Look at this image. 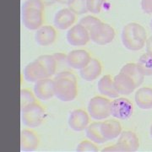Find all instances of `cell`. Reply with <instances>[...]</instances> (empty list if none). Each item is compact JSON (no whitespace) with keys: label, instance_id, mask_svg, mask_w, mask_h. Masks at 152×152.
<instances>
[{"label":"cell","instance_id":"d6a6232c","mask_svg":"<svg viewBox=\"0 0 152 152\" xmlns=\"http://www.w3.org/2000/svg\"><path fill=\"white\" fill-rule=\"evenodd\" d=\"M145 48H146V53L152 56V36L147 38L146 43H145Z\"/></svg>","mask_w":152,"mask_h":152},{"label":"cell","instance_id":"5b68a950","mask_svg":"<svg viewBox=\"0 0 152 152\" xmlns=\"http://www.w3.org/2000/svg\"><path fill=\"white\" fill-rule=\"evenodd\" d=\"M89 33L91 40L100 46L111 43L115 37V31L113 28L108 24L102 21L95 26Z\"/></svg>","mask_w":152,"mask_h":152},{"label":"cell","instance_id":"ba28073f","mask_svg":"<svg viewBox=\"0 0 152 152\" xmlns=\"http://www.w3.org/2000/svg\"><path fill=\"white\" fill-rule=\"evenodd\" d=\"M90 40V33L80 24L71 26L67 32V41L71 46H85L89 42Z\"/></svg>","mask_w":152,"mask_h":152},{"label":"cell","instance_id":"8d00e7d4","mask_svg":"<svg viewBox=\"0 0 152 152\" xmlns=\"http://www.w3.org/2000/svg\"><path fill=\"white\" fill-rule=\"evenodd\" d=\"M151 27H152V20H151Z\"/></svg>","mask_w":152,"mask_h":152},{"label":"cell","instance_id":"ffe728a7","mask_svg":"<svg viewBox=\"0 0 152 152\" xmlns=\"http://www.w3.org/2000/svg\"><path fill=\"white\" fill-rule=\"evenodd\" d=\"M97 88L99 92L103 96H107L108 98H117L119 96L114 86L113 79L109 75H106L100 79V80L98 81Z\"/></svg>","mask_w":152,"mask_h":152},{"label":"cell","instance_id":"d4e9b609","mask_svg":"<svg viewBox=\"0 0 152 152\" xmlns=\"http://www.w3.org/2000/svg\"><path fill=\"white\" fill-rule=\"evenodd\" d=\"M139 69L145 76L152 75V56L149 53H145L140 56L137 63Z\"/></svg>","mask_w":152,"mask_h":152},{"label":"cell","instance_id":"f1b7e54d","mask_svg":"<svg viewBox=\"0 0 152 152\" xmlns=\"http://www.w3.org/2000/svg\"><path fill=\"white\" fill-rule=\"evenodd\" d=\"M100 22H101V20H99L96 17L92 16V15H88V16L82 18L80 20L79 24H80L81 26H83L88 31H90L95 26H96Z\"/></svg>","mask_w":152,"mask_h":152},{"label":"cell","instance_id":"8992f818","mask_svg":"<svg viewBox=\"0 0 152 152\" xmlns=\"http://www.w3.org/2000/svg\"><path fill=\"white\" fill-rule=\"evenodd\" d=\"M111 116L119 120L130 118L134 113V106L129 99L125 97H117L111 101Z\"/></svg>","mask_w":152,"mask_h":152},{"label":"cell","instance_id":"4dcf8cb0","mask_svg":"<svg viewBox=\"0 0 152 152\" xmlns=\"http://www.w3.org/2000/svg\"><path fill=\"white\" fill-rule=\"evenodd\" d=\"M141 9L144 13L152 14V0H141Z\"/></svg>","mask_w":152,"mask_h":152},{"label":"cell","instance_id":"1f68e13d","mask_svg":"<svg viewBox=\"0 0 152 152\" xmlns=\"http://www.w3.org/2000/svg\"><path fill=\"white\" fill-rule=\"evenodd\" d=\"M102 151H107V152H121V150H120L119 146H118V145L116 143L115 145H110V146L107 147H105L103 148L102 150Z\"/></svg>","mask_w":152,"mask_h":152},{"label":"cell","instance_id":"603a6c76","mask_svg":"<svg viewBox=\"0 0 152 152\" xmlns=\"http://www.w3.org/2000/svg\"><path fill=\"white\" fill-rule=\"evenodd\" d=\"M120 72H123V73L126 74L127 75L129 76L131 79L134 81L137 87L140 86L142 85V83H143V81H144L145 75L139 69V68L137 66V64H134V63L126 64L121 69Z\"/></svg>","mask_w":152,"mask_h":152},{"label":"cell","instance_id":"e0dca14e","mask_svg":"<svg viewBox=\"0 0 152 152\" xmlns=\"http://www.w3.org/2000/svg\"><path fill=\"white\" fill-rule=\"evenodd\" d=\"M80 76L86 81H94L101 75L102 67L101 62L96 58H91L89 63L81 69H80Z\"/></svg>","mask_w":152,"mask_h":152},{"label":"cell","instance_id":"484cf974","mask_svg":"<svg viewBox=\"0 0 152 152\" xmlns=\"http://www.w3.org/2000/svg\"><path fill=\"white\" fill-rule=\"evenodd\" d=\"M68 8L76 15H84L88 12L87 0H69L68 3Z\"/></svg>","mask_w":152,"mask_h":152},{"label":"cell","instance_id":"9a60e30c","mask_svg":"<svg viewBox=\"0 0 152 152\" xmlns=\"http://www.w3.org/2000/svg\"><path fill=\"white\" fill-rule=\"evenodd\" d=\"M91 55L86 50H73L67 55V63L75 69H81L91 60Z\"/></svg>","mask_w":152,"mask_h":152},{"label":"cell","instance_id":"8fae6325","mask_svg":"<svg viewBox=\"0 0 152 152\" xmlns=\"http://www.w3.org/2000/svg\"><path fill=\"white\" fill-rule=\"evenodd\" d=\"M90 124V115L83 109H75L69 115V126L76 132H81L86 129Z\"/></svg>","mask_w":152,"mask_h":152},{"label":"cell","instance_id":"83f0119b","mask_svg":"<svg viewBox=\"0 0 152 152\" xmlns=\"http://www.w3.org/2000/svg\"><path fill=\"white\" fill-rule=\"evenodd\" d=\"M76 151L79 152H96L98 147L96 143L91 140H83L76 147Z\"/></svg>","mask_w":152,"mask_h":152},{"label":"cell","instance_id":"7c38bea8","mask_svg":"<svg viewBox=\"0 0 152 152\" xmlns=\"http://www.w3.org/2000/svg\"><path fill=\"white\" fill-rule=\"evenodd\" d=\"M114 86L119 95L128 96L134 91L136 86L134 81L126 74L120 72L113 78Z\"/></svg>","mask_w":152,"mask_h":152},{"label":"cell","instance_id":"6da1fadb","mask_svg":"<svg viewBox=\"0 0 152 152\" xmlns=\"http://www.w3.org/2000/svg\"><path fill=\"white\" fill-rule=\"evenodd\" d=\"M54 80V96L61 102L74 101L78 95V84L75 75L69 71H61Z\"/></svg>","mask_w":152,"mask_h":152},{"label":"cell","instance_id":"836d02e7","mask_svg":"<svg viewBox=\"0 0 152 152\" xmlns=\"http://www.w3.org/2000/svg\"><path fill=\"white\" fill-rule=\"evenodd\" d=\"M41 1L43 3L45 6H51L56 3V0H41Z\"/></svg>","mask_w":152,"mask_h":152},{"label":"cell","instance_id":"4fadbf2b","mask_svg":"<svg viewBox=\"0 0 152 152\" xmlns=\"http://www.w3.org/2000/svg\"><path fill=\"white\" fill-rule=\"evenodd\" d=\"M24 77L26 81L31 82V83H35L40 80L49 78L43 67L37 59L28 64L25 67Z\"/></svg>","mask_w":152,"mask_h":152},{"label":"cell","instance_id":"cb8c5ba5","mask_svg":"<svg viewBox=\"0 0 152 152\" xmlns=\"http://www.w3.org/2000/svg\"><path fill=\"white\" fill-rule=\"evenodd\" d=\"M37 60L43 67L48 77L54 75L57 73V61L53 55H42Z\"/></svg>","mask_w":152,"mask_h":152},{"label":"cell","instance_id":"7a4b0ae2","mask_svg":"<svg viewBox=\"0 0 152 152\" xmlns=\"http://www.w3.org/2000/svg\"><path fill=\"white\" fill-rule=\"evenodd\" d=\"M147 33L144 26L136 22L126 25L122 31V42L130 51L141 50L146 43Z\"/></svg>","mask_w":152,"mask_h":152},{"label":"cell","instance_id":"2e32d148","mask_svg":"<svg viewBox=\"0 0 152 152\" xmlns=\"http://www.w3.org/2000/svg\"><path fill=\"white\" fill-rule=\"evenodd\" d=\"M76 20V15L69 8L62 9L55 15L54 25L59 30H67L70 28Z\"/></svg>","mask_w":152,"mask_h":152},{"label":"cell","instance_id":"44dd1931","mask_svg":"<svg viewBox=\"0 0 152 152\" xmlns=\"http://www.w3.org/2000/svg\"><path fill=\"white\" fill-rule=\"evenodd\" d=\"M134 100L137 106L144 110L152 108V88L141 87L135 92Z\"/></svg>","mask_w":152,"mask_h":152},{"label":"cell","instance_id":"f546056e","mask_svg":"<svg viewBox=\"0 0 152 152\" xmlns=\"http://www.w3.org/2000/svg\"><path fill=\"white\" fill-rule=\"evenodd\" d=\"M106 1L107 0H87L88 12H91L92 14H99Z\"/></svg>","mask_w":152,"mask_h":152},{"label":"cell","instance_id":"52a82bcc","mask_svg":"<svg viewBox=\"0 0 152 152\" xmlns=\"http://www.w3.org/2000/svg\"><path fill=\"white\" fill-rule=\"evenodd\" d=\"M44 10L37 8H22V22L25 27L31 31H37L43 25Z\"/></svg>","mask_w":152,"mask_h":152},{"label":"cell","instance_id":"5bb4252c","mask_svg":"<svg viewBox=\"0 0 152 152\" xmlns=\"http://www.w3.org/2000/svg\"><path fill=\"white\" fill-rule=\"evenodd\" d=\"M57 38L56 29L52 26H42L37 30L35 40L42 47H48L54 42Z\"/></svg>","mask_w":152,"mask_h":152},{"label":"cell","instance_id":"4316f807","mask_svg":"<svg viewBox=\"0 0 152 152\" xmlns=\"http://www.w3.org/2000/svg\"><path fill=\"white\" fill-rule=\"evenodd\" d=\"M35 94H33L28 89H22L20 91V109L26 107V106L33 103L36 101Z\"/></svg>","mask_w":152,"mask_h":152},{"label":"cell","instance_id":"d6986e66","mask_svg":"<svg viewBox=\"0 0 152 152\" xmlns=\"http://www.w3.org/2000/svg\"><path fill=\"white\" fill-rule=\"evenodd\" d=\"M39 145L37 134L31 129H24L20 134V150L21 151H33Z\"/></svg>","mask_w":152,"mask_h":152},{"label":"cell","instance_id":"277c9868","mask_svg":"<svg viewBox=\"0 0 152 152\" xmlns=\"http://www.w3.org/2000/svg\"><path fill=\"white\" fill-rule=\"evenodd\" d=\"M111 101L103 96L92 97L88 103V113L95 120H103L111 116Z\"/></svg>","mask_w":152,"mask_h":152},{"label":"cell","instance_id":"9c48e42d","mask_svg":"<svg viewBox=\"0 0 152 152\" xmlns=\"http://www.w3.org/2000/svg\"><path fill=\"white\" fill-rule=\"evenodd\" d=\"M117 144L118 145L121 152H134L140 147L139 138L134 132L130 130L122 131L118 136Z\"/></svg>","mask_w":152,"mask_h":152},{"label":"cell","instance_id":"7402d4cb","mask_svg":"<svg viewBox=\"0 0 152 152\" xmlns=\"http://www.w3.org/2000/svg\"><path fill=\"white\" fill-rule=\"evenodd\" d=\"M101 127H102V122L97 121L90 124L86 129L87 138L96 144H103L107 141L102 135Z\"/></svg>","mask_w":152,"mask_h":152},{"label":"cell","instance_id":"3957f363","mask_svg":"<svg viewBox=\"0 0 152 152\" xmlns=\"http://www.w3.org/2000/svg\"><path fill=\"white\" fill-rule=\"evenodd\" d=\"M46 116L45 109L37 102L21 109V121L29 128H37L42 124Z\"/></svg>","mask_w":152,"mask_h":152},{"label":"cell","instance_id":"e575fe53","mask_svg":"<svg viewBox=\"0 0 152 152\" xmlns=\"http://www.w3.org/2000/svg\"><path fill=\"white\" fill-rule=\"evenodd\" d=\"M69 0H56V3H58L61 4H68Z\"/></svg>","mask_w":152,"mask_h":152},{"label":"cell","instance_id":"ac0fdd59","mask_svg":"<svg viewBox=\"0 0 152 152\" xmlns=\"http://www.w3.org/2000/svg\"><path fill=\"white\" fill-rule=\"evenodd\" d=\"M102 133L107 141L118 138L122 133V126L118 121L114 119L106 120L102 122Z\"/></svg>","mask_w":152,"mask_h":152},{"label":"cell","instance_id":"d590c367","mask_svg":"<svg viewBox=\"0 0 152 152\" xmlns=\"http://www.w3.org/2000/svg\"><path fill=\"white\" fill-rule=\"evenodd\" d=\"M150 133H151V138H152V124H151V129H150Z\"/></svg>","mask_w":152,"mask_h":152},{"label":"cell","instance_id":"30bf717a","mask_svg":"<svg viewBox=\"0 0 152 152\" xmlns=\"http://www.w3.org/2000/svg\"><path fill=\"white\" fill-rule=\"evenodd\" d=\"M34 94L42 101H48L54 96V80L50 77L35 82Z\"/></svg>","mask_w":152,"mask_h":152}]
</instances>
